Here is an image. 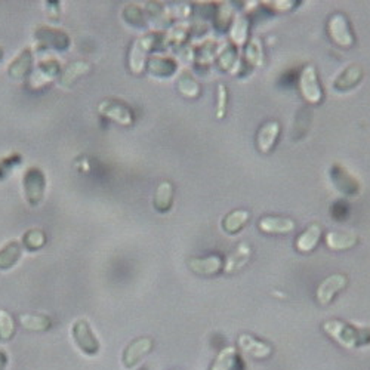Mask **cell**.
I'll list each match as a JSON object with an SVG mask.
<instances>
[{
    "label": "cell",
    "mask_w": 370,
    "mask_h": 370,
    "mask_svg": "<svg viewBox=\"0 0 370 370\" xmlns=\"http://www.w3.org/2000/svg\"><path fill=\"white\" fill-rule=\"evenodd\" d=\"M322 327L329 338L345 350L370 344V329L367 327H357L339 319L326 320Z\"/></svg>",
    "instance_id": "obj_1"
},
{
    "label": "cell",
    "mask_w": 370,
    "mask_h": 370,
    "mask_svg": "<svg viewBox=\"0 0 370 370\" xmlns=\"http://www.w3.org/2000/svg\"><path fill=\"white\" fill-rule=\"evenodd\" d=\"M298 89L303 100L310 105H319L324 98V91L316 65L307 64L298 76Z\"/></svg>",
    "instance_id": "obj_2"
},
{
    "label": "cell",
    "mask_w": 370,
    "mask_h": 370,
    "mask_svg": "<svg viewBox=\"0 0 370 370\" xmlns=\"http://www.w3.org/2000/svg\"><path fill=\"white\" fill-rule=\"evenodd\" d=\"M327 34L332 42L344 49H350L355 44V36L352 32L351 22L345 13L335 12L329 17L327 21Z\"/></svg>",
    "instance_id": "obj_3"
},
{
    "label": "cell",
    "mask_w": 370,
    "mask_h": 370,
    "mask_svg": "<svg viewBox=\"0 0 370 370\" xmlns=\"http://www.w3.org/2000/svg\"><path fill=\"white\" fill-rule=\"evenodd\" d=\"M46 176L40 168L32 166L25 171L22 178V187L27 201L32 206H37L42 203L46 194Z\"/></svg>",
    "instance_id": "obj_4"
},
{
    "label": "cell",
    "mask_w": 370,
    "mask_h": 370,
    "mask_svg": "<svg viewBox=\"0 0 370 370\" xmlns=\"http://www.w3.org/2000/svg\"><path fill=\"white\" fill-rule=\"evenodd\" d=\"M348 286V277L342 272H335L327 276L319 286L316 291V300L322 307H327L332 304V300L336 298L339 292H342Z\"/></svg>",
    "instance_id": "obj_5"
},
{
    "label": "cell",
    "mask_w": 370,
    "mask_h": 370,
    "mask_svg": "<svg viewBox=\"0 0 370 370\" xmlns=\"http://www.w3.org/2000/svg\"><path fill=\"white\" fill-rule=\"evenodd\" d=\"M98 113L120 126L129 128L133 125L135 116L132 110L117 100H104L98 104Z\"/></svg>",
    "instance_id": "obj_6"
},
{
    "label": "cell",
    "mask_w": 370,
    "mask_h": 370,
    "mask_svg": "<svg viewBox=\"0 0 370 370\" xmlns=\"http://www.w3.org/2000/svg\"><path fill=\"white\" fill-rule=\"evenodd\" d=\"M156 45V36L147 34L144 37L136 39L133 45L129 49V68L135 74H140L144 72L145 62L148 61L147 55Z\"/></svg>",
    "instance_id": "obj_7"
},
{
    "label": "cell",
    "mask_w": 370,
    "mask_h": 370,
    "mask_svg": "<svg viewBox=\"0 0 370 370\" xmlns=\"http://www.w3.org/2000/svg\"><path fill=\"white\" fill-rule=\"evenodd\" d=\"M331 181L339 193L347 197H354L360 193V184L357 181V178L339 163L332 164Z\"/></svg>",
    "instance_id": "obj_8"
},
{
    "label": "cell",
    "mask_w": 370,
    "mask_h": 370,
    "mask_svg": "<svg viewBox=\"0 0 370 370\" xmlns=\"http://www.w3.org/2000/svg\"><path fill=\"white\" fill-rule=\"evenodd\" d=\"M73 338L77 347L88 355H95L100 351V341L95 336L91 324L86 320H77L73 324Z\"/></svg>",
    "instance_id": "obj_9"
},
{
    "label": "cell",
    "mask_w": 370,
    "mask_h": 370,
    "mask_svg": "<svg viewBox=\"0 0 370 370\" xmlns=\"http://www.w3.org/2000/svg\"><path fill=\"white\" fill-rule=\"evenodd\" d=\"M36 42L40 48H52L65 51L70 46V37L60 29H52V27H39L34 33Z\"/></svg>",
    "instance_id": "obj_10"
},
{
    "label": "cell",
    "mask_w": 370,
    "mask_h": 370,
    "mask_svg": "<svg viewBox=\"0 0 370 370\" xmlns=\"http://www.w3.org/2000/svg\"><path fill=\"white\" fill-rule=\"evenodd\" d=\"M187 265L190 271H193L196 276L212 277L224 270V258L216 253L201 258H190Z\"/></svg>",
    "instance_id": "obj_11"
},
{
    "label": "cell",
    "mask_w": 370,
    "mask_h": 370,
    "mask_svg": "<svg viewBox=\"0 0 370 370\" xmlns=\"http://www.w3.org/2000/svg\"><path fill=\"white\" fill-rule=\"evenodd\" d=\"M258 228L259 231H263L264 234H268V236H283V234H291V232H293L296 228V223L292 218H287V216L267 215L259 219Z\"/></svg>",
    "instance_id": "obj_12"
},
{
    "label": "cell",
    "mask_w": 370,
    "mask_h": 370,
    "mask_svg": "<svg viewBox=\"0 0 370 370\" xmlns=\"http://www.w3.org/2000/svg\"><path fill=\"white\" fill-rule=\"evenodd\" d=\"M153 347H154V341L148 336H143L132 341L126 347L125 352H123V364H125L128 369H132L136 364H140L147 355L152 352Z\"/></svg>",
    "instance_id": "obj_13"
},
{
    "label": "cell",
    "mask_w": 370,
    "mask_h": 370,
    "mask_svg": "<svg viewBox=\"0 0 370 370\" xmlns=\"http://www.w3.org/2000/svg\"><path fill=\"white\" fill-rule=\"evenodd\" d=\"M282 133V126L277 120H268L258 129L256 133V148L259 153L270 154L274 147L277 145L279 136Z\"/></svg>",
    "instance_id": "obj_14"
},
{
    "label": "cell",
    "mask_w": 370,
    "mask_h": 370,
    "mask_svg": "<svg viewBox=\"0 0 370 370\" xmlns=\"http://www.w3.org/2000/svg\"><path fill=\"white\" fill-rule=\"evenodd\" d=\"M60 70H61V65L55 58L40 61L32 73L30 88L32 89L44 88L45 85L51 84L53 79H57L60 76Z\"/></svg>",
    "instance_id": "obj_15"
},
{
    "label": "cell",
    "mask_w": 370,
    "mask_h": 370,
    "mask_svg": "<svg viewBox=\"0 0 370 370\" xmlns=\"http://www.w3.org/2000/svg\"><path fill=\"white\" fill-rule=\"evenodd\" d=\"M237 345L244 354L251 355L252 359L256 360H265L271 357V354L274 351L268 342H264L249 333H242L237 339Z\"/></svg>",
    "instance_id": "obj_16"
},
{
    "label": "cell",
    "mask_w": 370,
    "mask_h": 370,
    "mask_svg": "<svg viewBox=\"0 0 370 370\" xmlns=\"http://www.w3.org/2000/svg\"><path fill=\"white\" fill-rule=\"evenodd\" d=\"M252 246L248 242H240L236 249L232 251L225 259H224V272L227 274H236L242 271L246 265L249 264L252 258Z\"/></svg>",
    "instance_id": "obj_17"
},
{
    "label": "cell",
    "mask_w": 370,
    "mask_h": 370,
    "mask_svg": "<svg viewBox=\"0 0 370 370\" xmlns=\"http://www.w3.org/2000/svg\"><path fill=\"white\" fill-rule=\"evenodd\" d=\"M323 237V227L317 223L310 224L295 240V249L299 253H311L316 251Z\"/></svg>",
    "instance_id": "obj_18"
},
{
    "label": "cell",
    "mask_w": 370,
    "mask_h": 370,
    "mask_svg": "<svg viewBox=\"0 0 370 370\" xmlns=\"http://www.w3.org/2000/svg\"><path fill=\"white\" fill-rule=\"evenodd\" d=\"M363 74V68L359 64H351L336 76L333 89L338 92H348L360 84Z\"/></svg>",
    "instance_id": "obj_19"
},
{
    "label": "cell",
    "mask_w": 370,
    "mask_h": 370,
    "mask_svg": "<svg viewBox=\"0 0 370 370\" xmlns=\"http://www.w3.org/2000/svg\"><path fill=\"white\" fill-rule=\"evenodd\" d=\"M324 242L331 251L342 252L355 248V244L359 243V236L345 231H329L324 236Z\"/></svg>",
    "instance_id": "obj_20"
},
{
    "label": "cell",
    "mask_w": 370,
    "mask_h": 370,
    "mask_svg": "<svg viewBox=\"0 0 370 370\" xmlns=\"http://www.w3.org/2000/svg\"><path fill=\"white\" fill-rule=\"evenodd\" d=\"M32 65H33V52L30 48H27V49L21 51L15 57V60L9 64L8 74L13 80L20 81L30 73Z\"/></svg>",
    "instance_id": "obj_21"
},
{
    "label": "cell",
    "mask_w": 370,
    "mask_h": 370,
    "mask_svg": "<svg viewBox=\"0 0 370 370\" xmlns=\"http://www.w3.org/2000/svg\"><path fill=\"white\" fill-rule=\"evenodd\" d=\"M148 72L154 77H171L176 73L178 64L171 57H161V55H153L148 58Z\"/></svg>",
    "instance_id": "obj_22"
},
{
    "label": "cell",
    "mask_w": 370,
    "mask_h": 370,
    "mask_svg": "<svg viewBox=\"0 0 370 370\" xmlns=\"http://www.w3.org/2000/svg\"><path fill=\"white\" fill-rule=\"evenodd\" d=\"M251 218H252L251 212L246 211V209L231 211L223 219V230L227 232V234L234 236V234H237L239 231H242L246 225H248V223L251 221Z\"/></svg>",
    "instance_id": "obj_23"
},
{
    "label": "cell",
    "mask_w": 370,
    "mask_h": 370,
    "mask_svg": "<svg viewBox=\"0 0 370 370\" xmlns=\"http://www.w3.org/2000/svg\"><path fill=\"white\" fill-rule=\"evenodd\" d=\"M89 72H91V64L88 61H84V60L73 61L61 72L58 84L62 88H68V86H72L79 77L88 74Z\"/></svg>",
    "instance_id": "obj_24"
},
{
    "label": "cell",
    "mask_w": 370,
    "mask_h": 370,
    "mask_svg": "<svg viewBox=\"0 0 370 370\" xmlns=\"http://www.w3.org/2000/svg\"><path fill=\"white\" fill-rule=\"evenodd\" d=\"M173 194H175V190H173L172 183L161 181L154 191V197H153L154 209L160 213L169 212V209L173 204Z\"/></svg>",
    "instance_id": "obj_25"
},
{
    "label": "cell",
    "mask_w": 370,
    "mask_h": 370,
    "mask_svg": "<svg viewBox=\"0 0 370 370\" xmlns=\"http://www.w3.org/2000/svg\"><path fill=\"white\" fill-rule=\"evenodd\" d=\"M22 253V246L20 242L12 240L0 248V270H9L15 265Z\"/></svg>",
    "instance_id": "obj_26"
},
{
    "label": "cell",
    "mask_w": 370,
    "mask_h": 370,
    "mask_svg": "<svg viewBox=\"0 0 370 370\" xmlns=\"http://www.w3.org/2000/svg\"><path fill=\"white\" fill-rule=\"evenodd\" d=\"M176 89L184 98H188V100H197L201 95L200 84L187 72H184L180 77H178Z\"/></svg>",
    "instance_id": "obj_27"
},
{
    "label": "cell",
    "mask_w": 370,
    "mask_h": 370,
    "mask_svg": "<svg viewBox=\"0 0 370 370\" xmlns=\"http://www.w3.org/2000/svg\"><path fill=\"white\" fill-rule=\"evenodd\" d=\"M20 324L30 332H45L52 326V320L42 314H21L18 317Z\"/></svg>",
    "instance_id": "obj_28"
},
{
    "label": "cell",
    "mask_w": 370,
    "mask_h": 370,
    "mask_svg": "<svg viewBox=\"0 0 370 370\" xmlns=\"http://www.w3.org/2000/svg\"><path fill=\"white\" fill-rule=\"evenodd\" d=\"M230 37L236 46H244L249 39V21L244 15H237L231 24Z\"/></svg>",
    "instance_id": "obj_29"
},
{
    "label": "cell",
    "mask_w": 370,
    "mask_h": 370,
    "mask_svg": "<svg viewBox=\"0 0 370 370\" xmlns=\"http://www.w3.org/2000/svg\"><path fill=\"white\" fill-rule=\"evenodd\" d=\"M237 362V348L225 347L218 352L211 370H232Z\"/></svg>",
    "instance_id": "obj_30"
},
{
    "label": "cell",
    "mask_w": 370,
    "mask_h": 370,
    "mask_svg": "<svg viewBox=\"0 0 370 370\" xmlns=\"http://www.w3.org/2000/svg\"><path fill=\"white\" fill-rule=\"evenodd\" d=\"M244 58H246V62H248L253 68L263 67V64H264V49H263L261 40H259L258 37L251 39L249 44L246 45Z\"/></svg>",
    "instance_id": "obj_31"
},
{
    "label": "cell",
    "mask_w": 370,
    "mask_h": 370,
    "mask_svg": "<svg viewBox=\"0 0 370 370\" xmlns=\"http://www.w3.org/2000/svg\"><path fill=\"white\" fill-rule=\"evenodd\" d=\"M46 243V236H45V232L42 230H37V228H32L29 230L24 234L22 237V244H24V248L27 251H39V249H42Z\"/></svg>",
    "instance_id": "obj_32"
},
{
    "label": "cell",
    "mask_w": 370,
    "mask_h": 370,
    "mask_svg": "<svg viewBox=\"0 0 370 370\" xmlns=\"http://www.w3.org/2000/svg\"><path fill=\"white\" fill-rule=\"evenodd\" d=\"M123 18L125 21L133 27H144L145 18H144V11L135 4H129L123 9Z\"/></svg>",
    "instance_id": "obj_33"
},
{
    "label": "cell",
    "mask_w": 370,
    "mask_h": 370,
    "mask_svg": "<svg viewBox=\"0 0 370 370\" xmlns=\"http://www.w3.org/2000/svg\"><path fill=\"white\" fill-rule=\"evenodd\" d=\"M15 333V322L6 310H0V341H9Z\"/></svg>",
    "instance_id": "obj_34"
},
{
    "label": "cell",
    "mask_w": 370,
    "mask_h": 370,
    "mask_svg": "<svg viewBox=\"0 0 370 370\" xmlns=\"http://www.w3.org/2000/svg\"><path fill=\"white\" fill-rule=\"evenodd\" d=\"M227 104H228V89L225 85H218V107H216V117L224 119L227 114Z\"/></svg>",
    "instance_id": "obj_35"
},
{
    "label": "cell",
    "mask_w": 370,
    "mask_h": 370,
    "mask_svg": "<svg viewBox=\"0 0 370 370\" xmlns=\"http://www.w3.org/2000/svg\"><path fill=\"white\" fill-rule=\"evenodd\" d=\"M221 65L225 68V70H231V67H234L237 64L236 61V49H232V48H227L223 53V57H221Z\"/></svg>",
    "instance_id": "obj_36"
},
{
    "label": "cell",
    "mask_w": 370,
    "mask_h": 370,
    "mask_svg": "<svg viewBox=\"0 0 370 370\" xmlns=\"http://www.w3.org/2000/svg\"><path fill=\"white\" fill-rule=\"evenodd\" d=\"M6 364H8V354L4 350H0V370H5Z\"/></svg>",
    "instance_id": "obj_37"
},
{
    "label": "cell",
    "mask_w": 370,
    "mask_h": 370,
    "mask_svg": "<svg viewBox=\"0 0 370 370\" xmlns=\"http://www.w3.org/2000/svg\"><path fill=\"white\" fill-rule=\"evenodd\" d=\"M0 60H2V49H0Z\"/></svg>",
    "instance_id": "obj_38"
}]
</instances>
